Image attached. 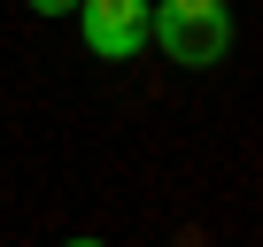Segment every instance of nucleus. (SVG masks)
I'll return each mask as SVG.
<instances>
[{"mask_svg":"<svg viewBox=\"0 0 263 247\" xmlns=\"http://www.w3.org/2000/svg\"><path fill=\"white\" fill-rule=\"evenodd\" d=\"M147 47H163V62H178V70H217L232 54V8L224 0H155Z\"/></svg>","mask_w":263,"mask_h":247,"instance_id":"nucleus-1","label":"nucleus"},{"mask_svg":"<svg viewBox=\"0 0 263 247\" xmlns=\"http://www.w3.org/2000/svg\"><path fill=\"white\" fill-rule=\"evenodd\" d=\"M62 247H101V239H62Z\"/></svg>","mask_w":263,"mask_h":247,"instance_id":"nucleus-4","label":"nucleus"},{"mask_svg":"<svg viewBox=\"0 0 263 247\" xmlns=\"http://www.w3.org/2000/svg\"><path fill=\"white\" fill-rule=\"evenodd\" d=\"M78 39L101 62H132L147 47V0H78Z\"/></svg>","mask_w":263,"mask_h":247,"instance_id":"nucleus-2","label":"nucleus"},{"mask_svg":"<svg viewBox=\"0 0 263 247\" xmlns=\"http://www.w3.org/2000/svg\"><path fill=\"white\" fill-rule=\"evenodd\" d=\"M31 16H78V0H31Z\"/></svg>","mask_w":263,"mask_h":247,"instance_id":"nucleus-3","label":"nucleus"},{"mask_svg":"<svg viewBox=\"0 0 263 247\" xmlns=\"http://www.w3.org/2000/svg\"><path fill=\"white\" fill-rule=\"evenodd\" d=\"M147 8H155V0H147Z\"/></svg>","mask_w":263,"mask_h":247,"instance_id":"nucleus-5","label":"nucleus"}]
</instances>
